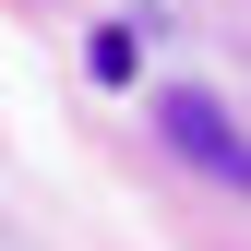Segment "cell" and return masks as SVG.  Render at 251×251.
<instances>
[{"mask_svg": "<svg viewBox=\"0 0 251 251\" xmlns=\"http://www.w3.org/2000/svg\"><path fill=\"white\" fill-rule=\"evenodd\" d=\"M155 132L192 155V168H215L227 192H251V132H239V120L215 108V96H155Z\"/></svg>", "mask_w": 251, "mask_h": 251, "instance_id": "1", "label": "cell"}]
</instances>
